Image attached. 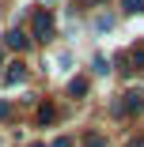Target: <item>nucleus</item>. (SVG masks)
Masks as SVG:
<instances>
[{
  "label": "nucleus",
  "mask_w": 144,
  "mask_h": 147,
  "mask_svg": "<svg viewBox=\"0 0 144 147\" xmlns=\"http://www.w3.org/2000/svg\"><path fill=\"white\" fill-rule=\"evenodd\" d=\"M31 34L34 38H49L53 34V15L42 8V11H34V23H31Z\"/></svg>",
  "instance_id": "f257e3e1"
},
{
  "label": "nucleus",
  "mask_w": 144,
  "mask_h": 147,
  "mask_svg": "<svg viewBox=\"0 0 144 147\" xmlns=\"http://www.w3.org/2000/svg\"><path fill=\"white\" fill-rule=\"evenodd\" d=\"M4 45H8V49H15V53H23L27 45H31V38H27V34L19 30V26H12V30L4 34Z\"/></svg>",
  "instance_id": "f03ea898"
},
{
  "label": "nucleus",
  "mask_w": 144,
  "mask_h": 147,
  "mask_svg": "<svg viewBox=\"0 0 144 147\" xmlns=\"http://www.w3.org/2000/svg\"><path fill=\"white\" fill-rule=\"evenodd\" d=\"M121 98H125V102L118 106V113H140V109H144V94H140V91H129V94H121Z\"/></svg>",
  "instance_id": "7ed1b4c3"
},
{
  "label": "nucleus",
  "mask_w": 144,
  "mask_h": 147,
  "mask_svg": "<svg viewBox=\"0 0 144 147\" xmlns=\"http://www.w3.org/2000/svg\"><path fill=\"white\" fill-rule=\"evenodd\" d=\"M4 83L8 87H19V83H27V64H8V72H4Z\"/></svg>",
  "instance_id": "20e7f679"
},
{
  "label": "nucleus",
  "mask_w": 144,
  "mask_h": 147,
  "mask_svg": "<svg viewBox=\"0 0 144 147\" xmlns=\"http://www.w3.org/2000/svg\"><path fill=\"white\" fill-rule=\"evenodd\" d=\"M129 72H144V49H133L129 53Z\"/></svg>",
  "instance_id": "39448f33"
},
{
  "label": "nucleus",
  "mask_w": 144,
  "mask_h": 147,
  "mask_svg": "<svg viewBox=\"0 0 144 147\" xmlns=\"http://www.w3.org/2000/svg\"><path fill=\"white\" fill-rule=\"evenodd\" d=\"M68 94L76 98V94H87V79H83V76H76L72 83H68Z\"/></svg>",
  "instance_id": "423d86ee"
},
{
  "label": "nucleus",
  "mask_w": 144,
  "mask_h": 147,
  "mask_svg": "<svg viewBox=\"0 0 144 147\" xmlns=\"http://www.w3.org/2000/svg\"><path fill=\"white\" fill-rule=\"evenodd\" d=\"M121 11L125 15H140L144 11V0H121Z\"/></svg>",
  "instance_id": "0eeeda50"
},
{
  "label": "nucleus",
  "mask_w": 144,
  "mask_h": 147,
  "mask_svg": "<svg viewBox=\"0 0 144 147\" xmlns=\"http://www.w3.org/2000/svg\"><path fill=\"white\" fill-rule=\"evenodd\" d=\"M91 68H95V76H106V72H110V61H106V57L99 53L95 61H91Z\"/></svg>",
  "instance_id": "6e6552de"
},
{
  "label": "nucleus",
  "mask_w": 144,
  "mask_h": 147,
  "mask_svg": "<svg viewBox=\"0 0 144 147\" xmlns=\"http://www.w3.org/2000/svg\"><path fill=\"white\" fill-rule=\"evenodd\" d=\"M95 30H99V34L114 30V19H110V15H99V19H95Z\"/></svg>",
  "instance_id": "1a4fd4ad"
},
{
  "label": "nucleus",
  "mask_w": 144,
  "mask_h": 147,
  "mask_svg": "<svg viewBox=\"0 0 144 147\" xmlns=\"http://www.w3.org/2000/svg\"><path fill=\"white\" fill-rule=\"evenodd\" d=\"M53 117H57V109H53V106H42V109H38V121H42V125H49Z\"/></svg>",
  "instance_id": "9d476101"
},
{
  "label": "nucleus",
  "mask_w": 144,
  "mask_h": 147,
  "mask_svg": "<svg viewBox=\"0 0 144 147\" xmlns=\"http://www.w3.org/2000/svg\"><path fill=\"white\" fill-rule=\"evenodd\" d=\"M83 147H106V140H102V136H99V132H91V136H87V140H83Z\"/></svg>",
  "instance_id": "9b49d317"
},
{
  "label": "nucleus",
  "mask_w": 144,
  "mask_h": 147,
  "mask_svg": "<svg viewBox=\"0 0 144 147\" xmlns=\"http://www.w3.org/2000/svg\"><path fill=\"white\" fill-rule=\"evenodd\" d=\"M8 113H12V106H8V102H0V121H4Z\"/></svg>",
  "instance_id": "f8f14e48"
},
{
  "label": "nucleus",
  "mask_w": 144,
  "mask_h": 147,
  "mask_svg": "<svg viewBox=\"0 0 144 147\" xmlns=\"http://www.w3.org/2000/svg\"><path fill=\"white\" fill-rule=\"evenodd\" d=\"M53 147H72V140H68V136H61V140H57Z\"/></svg>",
  "instance_id": "ddd939ff"
},
{
  "label": "nucleus",
  "mask_w": 144,
  "mask_h": 147,
  "mask_svg": "<svg viewBox=\"0 0 144 147\" xmlns=\"http://www.w3.org/2000/svg\"><path fill=\"white\" fill-rule=\"evenodd\" d=\"M133 147H144V140H136V143H133Z\"/></svg>",
  "instance_id": "4468645a"
},
{
  "label": "nucleus",
  "mask_w": 144,
  "mask_h": 147,
  "mask_svg": "<svg viewBox=\"0 0 144 147\" xmlns=\"http://www.w3.org/2000/svg\"><path fill=\"white\" fill-rule=\"evenodd\" d=\"M31 147H46V143H31Z\"/></svg>",
  "instance_id": "2eb2a0df"
}]
</instances>
